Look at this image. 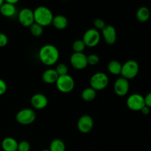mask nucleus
<instances>
[{"mask_svg":"<svg viewBox=\"0 0 151 151\" xmlns=\"http://www.w3.org/2000/svg\"><path fill=\"white\" fill-rule=\"evenodd\" d=\"M87 62H88V65L96 66L100 62V57L97 54H91L87 56Z\"/></svg>","mask_w":151,"mask_h":151,"instance_id":"a878e982","label":"nucleus"},{"mask_svg":"<svg viewBox=\"0 0 151 151\" xmlns=\"http://www.w3.org/2000/svg\"><path fill=\"white\" fill-rule=\"evenodd\" d=\"M144 100H145V106L150 109L151 108V91L150 92L147 93V94L145 96Z\"/></svg>","mask_w":151,"mask_h":151,"instance_id":"7c9ffc66","label":"nucleus"},{"mask_svg":"<svg viewBox=\"0 0 151 151\" xmlns=\"http://www.w3.org/2000/svg\"><path fill=\"white\" fill-rule=\"evenodd\" d=\"M141 111L142 114H143L144 115H147L150 114V109L149 107H147V106H145L144 107L141 109V111Z\"/></svg>","mask_w":151,"mask_h":151,"instance_id":"2f4dec72","label":"nucleus"},{"mask_svg":"<svg viewBox=\"0 0 151 151\" xmlns=\"http://www.w3.org/2000/svg\"><path fill=\"white\" fill-rule=\"evenodd\" d=\"M97 96V91L93 89L91 87H87L83 90L81 93V97L86 102H91L95 99Z\"/></svg>","mask_w":151,"mask_h":151,"instance_id":"412c9836","label":"nucleus"},{"mask_svg":"<svg viewBox=\"0 0 151 151\" xmlns=\"http://www.w3.org/2000/svg\"><path fill=\"white\" fill-rule=\"evenodd\" d=\"M8 43V38L4 33L0 32V48L6 47Z\"/></svg>","mask_w":151,"mask_h":151,"instance_id":"c85d7f7f","label":"nucleus"},{"mask_svg":"<svg viewBox=\"0 0 151 151\" xmlns=\"http://www.w3.org/2000/svg\"><path fill=\"white\" fill-rule=\"evenodd\" d=\"M0 151H3V150H0Z\"/></svg>","mask_w":151,"mask_h":151,"instance_id":"c9c22d12","label":"nucleus"},{"mask_svg":"<svg viewBox=\"0 0 151 151\" xmlns=\"http://www.w3.org/2000/svg\"><path fill=\"white\" fill-rule=\"evenodd\" d=\"M35 23L41 25L43 27L52 24L54 16L50 8L45 6H38L33 10Z\"/></svg>","mask_w":151,"mask_h":151,"instance_id":"f03ea898","label":"nucleus"},{"mask_svg":"<svg viewBox=\"0 0 151 151\" xmlns=\"http://www.w3.org/2000/svg\"><path fill=\"white\" fill-rule=\"evenodd\" d=\"M59 75L54 69H48L44 72L42 75V80L47 84H54L57 81Z\"/></svg>","mask_w":151,"mask_h":151,"instance_id":"f3484780","label":"nucleus"},{"mask_svg":"<svg viewBox=\"0 0 151 151\" xmlns=\"http://www.w3.org/2000/svg\"><path fill=\"white\" fill-rule=\"evenodd\" d=\"M86 47V46L84 44L82 39L76 40L72 44V50H73L74 52H83Z\"/></svg>","mask_w":151,"mask_h":151,"instance_id":"b1692460","label":"nucleus"},{"mask_svg":"<svg viewBox=\"0 0 151 151\" xmlns=\"http://www.w3.org/2000/svg\"><path fill=\"white\" fill-rule=\"evenodd\" d=\"M30 104L33 109L41 110L45 109L48 105V99L47 96L41 93H36L32 96L30 99Z\"/></svg>","mask_w":151,"mask_h":151,"instance_id":"4468645a","label":"nucleus"},{"mask_svg":"<svg viewBox=\"0 0 151 151\" xmlns=\"http://www.w3.org/2000/svg\"><path fill=\"white\" fill-rule=\"evenodd\" d=\"M50 151H66V145L63 140L55 139L50 145Z\"/></svg>","mask_w":151,"mask_h":151,"instance_id":"4be33fe9","label":"nucleus"},{"mask_svg":"<svg viewBox=\"0 0 151 151\" xmlns=\"http://www.w3.org/2000/svg\"><path fill=\"white\" fill-rule=\"evenodd\" d=\"M101 32V35L103 36L106 44L109 45H113L114 44H115L117 35H116V30L114 27L110 24L106 25V27L102 29Z\"/></svg>","mask_w":151,"mask_h":151,"instance_id":"ddd939ff","label":"nucleus"},{"mask_svg":"<svg viewBox=\"0 0 151 151\" xmlns=\"http://www.w3.org/2000/svg\"><path fill=\"white\" fill-rule=\"evenodd\" d=\"M36 119V114L32 109H23L17 112L16 119L18 123L22 125H28L33 123Z\"/></svg>","mask_w":151,"mask_h":151,"instance_id":"39448f33","label":"nucleus"},{"mask_svg":"<svg viewBox=\"0 0 151 151\" xmlns=\"http://www.w3.org/2000/svg\"><path fill=\"white\" fill-rule=\"evenodd\" d=\"M78 131L82 134H88L92 131L94 128V120L91 116L84 114L79 118L77 123Z\"/></svg>","mask_w":151,"mask_h":151,"instance_id":"9b49d317","label":"nucleus"},{"mask_svg":"<svg viewBox=\"0 0 151 151\" xmlns=\"http://www.w3.org/2000/svg\"><path fill=\"white\" fill-rule=\"evenodd\" d=\"M52 24L55 29H58V30H63V29H66V27L68 26V19L66 16H63V15L54 16Z\"/></svg>","mask_w":151,"mask_h":151,"instance_id":"a211bd4d","label":"nucleus"},{"mask_svg":"<svg viewBox=\"0 0 151 151\" xmlns=\"http://www.w3.org/2000/svg\"><path fill=\"white\" fill-rule=\"evenodd\" d=\"M30 147V144L26 140H23L18 144L17 151H29Z\"/></svg>","mask_w":151,"mask_h":151,"instance_id":"bb28decb","label":"nucleus"},{"mask_svg":"<svg viewBox=\"0 0 151 151\" xmlns=\"http://www.w3.org/2000/svg\"><path fill=\"white\" fill-rule=\"evenodd\" d=\"M136 17H137V20L140 22H147L150 17V11L148 7H145V6L140 7L137 10Z\"/></svg>","mask_w":151,"mask_h":151,"instance_id":"6ab92c4d","label":"nucleus"},{"mask_svg":"<svg viewBox=\"0 0 151 151\" xmlns=\"http://www.w3.org/2000/svg\"><path fill=\"white\" fill-rule=\"evenodd\" d=\"M29 31H30L31 35L34 37H40L42 35L44 32V27L41 25L34 22L30 27H29Z\"/></svg>","mask_w":151,"mask_h":151,"instance_id":"5701e85b","label":"nucleus"},{"mask_svg":"<svg viewBox=\"0 0 151 151\" xmlns=\"http://www.w3.org/2000/svg\"><path fill=\"white\" fill-rule=\"evenodd\" d=\"M55 70L59 76H62V75H68L69 68H68L67 65H66V63H59V64L57 65Z\"/></svg>","mask_w":151,"mask_h":151,"instance_id":"393cba45","label":"nucleus"},{"mask_svg":"<svg viewBox=\"0 0 151 151\" xmlns=\"http://www.w3.org/2000/svg\"><path fill=\"white\" fill-rule=\"evenodd\" d=\"M106 22L103 20L102 19H94V29H97V30H102L103 28L106 27Z\"/></svg>","mask_w":151,"mask_h":151,"instance_id":"cd10ccee","label":"nucleus"},{"mask_svg":"<svg viewBox=\"0 0 151 151\" xmlns=\"http://www.w3.org/2000/svg\"><path fill=\"white\" fill-rule=\"evenodd\" d=\"M7 83H6V82L4 81V80L0 78V96L5 94L6 91H7Z\"/></svg>","mask_w":151,"mask_h":151,"instance_id":"c756f323","label":"nucleus"},{"mask_svg":"<svg viewBox=\"0 0 151 151\" xmlns=\"http://www.w3.org/2000/svg\"><path fill=\"white\" fill-rule=\"evenodd\" d=\"M69 60L72 67L78 70H82L88 66L87 56L83 52L72 53Z\"/></svg>","mask_w":151,"mask_h":151,"instance_id":"1a4fd4ad","label":"nucleus"},{"mask_svg":"<svg viewBox=\"0 0 151 151\" xmlns=\"http://www.w3.org/2000/svg\"><path fill=\"white\" fill-rule=\"evenodd\" d=\"M130 83L128 80L120 77L115 81L114 83V91L115 94L119 97H124L129 91Z\"/></svg>","mask_w":151,"mask_h":151,"instance_id":"f8f14e48","label":"nucleus"},{"mask_svg":"<svg viewBox=\"0 0 151 151\" xmlns=\"http://www.w3.org/2000/svg\"><path fill=\"white\" fill-rule=\"evenodd\" d=\"M58 90L62 93H69L75 88V83L73 78L69 74L59 76L55 83Z\"/></svg>","mask_w":151,"mask_h":151,"instance_id":"423d86ee","label":"nucleus"},{"mask_svg":"<svg viewBox=\"0 0 151 151\" xmlns=\"http://www.w3.org/2000/svg\"><path fill=\"white\" fill-rule=\"evenodd\" d=\"M60 57L59 50L52 44H46L41 47L38 52V58L41 63L47 66L55 65Z\"/></svg>","mask_w":151,"mask_h":151,"instance_id":"f257e3e1","label":"nucleus"},{"mask_svg":"<svg viewBox=\"0 0 151 151\" xmlns=\"http://www.w3.org/2000/svg\"><path fill=\"white\" fill-rule=\"evenodd\" d=\"M41 151H50V150H49V149H48V150H41Z\"/></svg>","mask_w":151,"mask_h":151,"instance_id":"f704fd0d","label":"nucleus"},{"mask_svg":"<svg viewBox=\"0 0 151 151\" xmlns=\"http://www.w3.org/2000/svg\"><path fill=\"white\" fill-rule=\"evenodd\" d=\"M18 20L21 25L24 27H29L35 22L33 10L27 7L22 9L18 14Z\"/></svg>","mask_w":151,"mask_h":151,"instance_id":"9d476101","label":"nucleus"},{"mask_svg":"<svg viewBox=\"0 0 151 151\" xmlns=\"http://www.w3.org/2000/svg\"><path fill=\"white\" fill-rule=\"evenodd\" d=\"M139 71V65L135 60H128L122 64L121 76L127 80L134 79L137 76Z\"/></svg>","mask_w":151,"mask_h":151,"instance_id":"7ed1b4c3","label":"nucleus"},{"mask_svg":"<svg viewBox=\"0 0 151 151\" xmlns=\"http://www.w3.org/2000/svg\"><path fill=\"white\" fill-rule=\"evenodd\" d=\"M19 142L13 137H6L1 141V148L3 151H17Z\"/></svg>","mask_w":151,"mask_h":151,"instance_id":"2eb2a0df","label":"nucleus"},{"mask_svg":"<svg viewBox=\"0 0 151 151\" xmlns=\"http://www.w3.org/2000/svg\"><path fill=\"white\" fill-rule=\"evenodd\" d=\"M4 2V0H0V7L1 6V4Z\"/></svg>","mask_w":151,"mask_h":151,"instance_id":"72a5a7b5","label":"nucleus"},{"mask_svg":"<svg viewBox=\"0 0 151 151\" xmlns=\"http://www.w3.org/2000/svg\"><path fill=\"white\" fill-rule=\"evenodd\" d=\"M20 0H4L5 2L10 3V4H16V3H18Z\"/></svg>","mask_w":151,"mask_h":151,"instance_id":"473e14b6","label":"nucleus"},{"mask_svg":"<svg viewBox=\"0 0 151 151\" xmlns=\"http://www.w3.org/2000/svg\"><path fill=\"white\" fill-rule=\"evenodd\" d=\"M90 87L95 91H102L109 85V79L108 75L104 72H97L90 78Z\"/></svg>","mask_w":151,"mask_h":151,"instance_id":"20e7f679","label":"nucleus"},{"mask_svg":"<svg viewBox=\"0 0 151 151\" xmlns=\"http://www.w3.org/2000/svg\"><path fill=\"white\" fill-rule=\"evenodd\" d=\"M100 39H101V34L100 31L94 28H90L87 29L84 32L82 38L86 46L90 48L97 47L100 43Z\"/></svg>","mask_w":151,"mask_h":151,"instance_id":"0eeeda50","label":"nucleus"},{"mask_svg":"<svg viewBox=\"0 0 151 151\" xmlns=\"http://www.w3.org/2000/svg\"><path fill=\"white\" fill-rule=\"evenodd\" d=\"M126 105L128 109L134 111H140L145 106L144 97L138 93L131 94L126 100Z\"/></svg>","mask_w":151,"mask_h":151,"instance_id":"6e6552de","label":"nucleus"},{"mask_svg":"<svg viewBox=\"0 0 151 151\" xmlns=\"http://www.w3.org/2000/svg\"><path fill=\"white\" fill-rule=\"evenodd\" d=\"M122 64L116 60H112L108 64V70L111 75H119L121 74Z\"/></svg>","mask_w":151,"mask_h":151,"instance_id":"aec40b11","label":"nucleus"},{"mask_svg":"<svg viewBox=\"0 0 151 151\" xmlns=\"http://www.w3.org/2000/svg\"><path fill=\"white\" fill-rule=\"evenodd\" d=\"M16 7L15 4H10L4 1L0 7V13L7 18L13 17L16 14Z\"/></svg>","mask_w":151,"mask_h":151,"instance_id":"dca6fc26","label":"nucleus"}]
</instances>
